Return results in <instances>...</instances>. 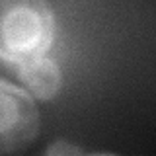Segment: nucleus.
Returning a JSON list of instances; mask_svg holds the SVG:
<instances>
[{"mask_svg":"<svg viewBox=\"0 0 156 156\" xmlns=\"http://www.w3.org/2000/svg\"><path fill=\"white\" fill-rule=\"evenodd\" d=\"M55 37L49 0H0V61L22 66L47 55Z\"/></svg>","mask_w":156,"mask_h":156,"instance_id":"nucleus-1","label":"nucleus"},{"mask_svg":"<svg viewBox=\"0 0 156 156\" xmlns=\"http://www.w3.org/2000/svg\"><path fill=\"white\" fill-rule=\"evenodd\" d=\"M39 135V111L27 90L0 80V154L23 150Z\"/></svg>","mask_w":156,"mask_h":156,"instance_id":"nucleus-2","label":"nucleus"},{"mask_svg":"<svg viewBox=\"0 0 156 156\" xmlns=\"http://www.w3.org/2000/svg\"><path fill=\"white\" fill-rule=\"evenodd\" d=\"M16 70L29 96L37 98V100H51L57 96L58 88H61V70L51 58H35L31 62L18 66Z\"/></svg>","mask_w":156,"mask_h":156,"instance_id":"nucleus-3","label":"nucleus"},{"mask_svg":"<svg viewBox=\"0 0 156 156\" xmlns=\"http://www.w3.org/2000/svg\"><path fill=\"white\" fill-rule=\"evenodd\" d=\"M80 152H82V148L66 144V143H62V140H58L51 148H47V154H80Z\"/></svg>","mask_w":156,"mask_h":156,"instance_id":"nucleus-4","label":"nucleus"}]
</instances>
